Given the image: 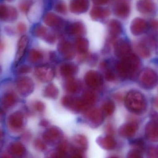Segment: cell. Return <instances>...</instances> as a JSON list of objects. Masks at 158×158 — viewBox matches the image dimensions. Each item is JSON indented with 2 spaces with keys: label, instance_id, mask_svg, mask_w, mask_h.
Segmentation results:
<instances>
[{
  "label": "cell",
  "instance_id": "obj_22",
  "mask_svg": "<svg viewBox=\"0 0 158 158\" xmlns=\"http://www.w3.org/2000/svg\"><path fill=\"white\" fill-rule=\"evenodd\" d=\"M68 143L66 141H60L56 147V152L52 154V157H64L69 151Z\"/></svg>",
  "mask_w": 158,
  "mask_h": 158
},
{
  "label": "cell",
  "instance_id": "obj_36",
  "mask_svg": "<svg viewBox=\"0 0 158 158\" xmlns=\"http://www.w3.org/2000/svg\"><path fill=\"white\" fill-rule=\"evenodd\" d=\"M27 28L26 24L23 22H19L17 25V31L20 34H23L24 32H26Z\"/></svg>",
  "mask_w": 158,
  "mask_h": 158
},
{
  "label": "cell",
  "instance_id": "obj_7",
  "mask_svg": "<svg viewBox=\"0 0 158 158\" xmlns=\"http://www.w3.org/2000/svg\"><path fill=\"white\" fill-rule=\"evenodd\" d=\"M19 13L14 6L0 4V20L6 22H13L17 19Z\"/></svg>",
  "mask_w": 158,
  "mask_h": 158
},
{
  "label": "cell",
  "instance_id": "obj_14",
  "mask_svg": "<svg viewBox=\"0 0 158 158\" xmlns=\"http://www.w3.org/2000/svg\"><path fill=\"white\" fill-rule=\"evenodd\" d=\"M28 42V38L26 35H23L19 39L18 43L17 49L15 58V64H18L25 55Z\"/></svg>",
  "mask_w": 158,
  "mask_h": 158
},
{
  "label": "cell",
  "instance_id": "obj_10",
  "mask_svg": "<svg viewBox=\"0 0 158 158\" xmlns=\"http://www.w3.org/2000/svg\"><path fill=\"white\" fill-rule=\"evenodd\" d=\"M34 88V83L28 77H22L18 80L17 88L21 95L24 96L29 95L33 92Z\"/></svg>",
  "mask_w": 158,
  "mask_h": 158
},
{
  "label": "cell",
  "instance_id": "obj_16",
  "mask_svg": "<svg viewBox=\"0 0 158 158\" xmlns=\"http://www.w3.org/2000/svg\"><path fill=\"white\" fill-rule=\"evenodd\" d=\"M98 144L103 149L111 150L116 147L117 143L111 135H108L105 136H100L97 139Z\"/></svg>",
  "mask_w": 158,
  "mask_h": 158
},
{
  "label": "cell",
  "instance_id": "obj_32",
  "mask_svg": "<svg viewBox=\"0 0 158 158\" xmlns=\"http://www.w3.org/2000/svg\"><path fill=\"white\" fill-rule=\"evenodd\" d=\"M132 145L135 147V149L141 152L144 147V143L141 139H137L133 142Z\"/></svg>",
  "mask_w": 158,
  "mask_h": 158
},
{
  "label": "cell",
  "instance_id": "obj_38",
  "mask_svg": "<svg viewBox=\"0 0 158 158\" xmlns=\"http://www.w3.org/2000/svg\"><path fill=\"white\" fill-rule=\"evenodd\" d=\"M31 70L30 67L28 66H23L20 67L18 70V72L20 74H25V73H29Z\"/></svg>",
  "mask_w": 158,
  "mask_h": 158
},
{
  "label": "cell",
  "instance_id": "obj_39",
  "mask_svg": "<svg viewBox=\"0 0 158 158\" xmlns=\"http://www.w3.org/2000/svg\"><path fill=\"white\" fill-rule=\"evenodd\" d=\"M106 130L108 134L109 135H111L113 134V133H114V130H113V128H112V126L110 125H108L106 127Z\"/></svg>",
  "mask_w": 158,
  "mask_h": 158
},
{
  "label": "cell",
  "instance_id": "obj_44",
  "mask_svg": "<svg viewBox=\"0 0 158 158\" xmlns=\"http://www.w3.org/2000/svg\"><path fill=\"white\" fill-rule=\"evenodd\" d=\"M1 135H2V132H1V130H0V138H1Z\"/></svg>",
  "mask_w": 158,
  "mask_h": 158
},
{
  "label": "cell",
  "instance_id": "obj_19",
  "mask_svg": "<svg viewBox=\"0 0 158 158\" xmlns=\"http://www.w3.org/2000/svg\"><path fill=\"white\" fill-rule=\"evenodd\" d=\"M78 71V67L73 63H66L60 67V73L63 77L66 78L73 77Z\"/></svg>",
  "mask_w": 158,
  "mask_h": 158
},
{
  "label": "cell",
  "instance_id": "obj_25",
  "mask_svg": "<svg viewBox=\"0 0 158 158\" xmlns=\"http://www.w3.org/2000/svg\"><path fill=\"white\" fill-rule=\"evenodd\" d=\"M10 151L11 154L16 156H21L25 154L26 149L21 143L16 142L11 145Z\"/></svg>",
  "mask_w": 158,
  "mask_h": 158
},
{
  "label": "cell",
  "instance_id": "obj_17",
  "mask_svg": "<svg viewBox=\"0 0 158 158\" xmlns=\"http://www.w3.org/2000/svg\"><path fill=\"white\" fill-rule=\"evenodd\" d=\"M65 89L69 93L76 94L81 89V83L79 80L73 77L66 78L64 83Z\"/></svg>",
  "mask_w": 158,
  "mask_h": 158
},
{
  "label": "cell",
  "instance_id": "obj_43",
  "mask_svg": "<svg viewBox=\"0 0 158 158\" xmlns=\"http://www.w3.org/2000/svg\"><path fill=\"white\" fill-rule=\"evenodd\" d=\"M2 110H1V109H0V116H1V115H2Z\"/></svg>",
  "mask_w": 158,
  "mask_h": 158
},
{
  "label": "cell",
  "instance_id": "obj_45",
  "mask_svg": "<svg viewBox=\"0 0 158 158\" xmlns=\"http://www.w3.org/2000/svg\"><path fill=\"white\" fill-rule=\"evenodd\" d=\"M0 45H1V40H0Z\"/></svg>",
  "mask_w": 158,
  "mask_h": 158
},
{
  "label": "cell",
  "instance_id": "obj_29",
  "mask_svg": "<svg viewBox=\"0 0 158 158\" xmlns=\"http://www.w3.org/2000/svg\"><path fill=\"white\" fill-rule=\"evenodd\" d=\"M43 56L41 53L35 50H31L29 53V60L32 63H37L42 59Z\"/></svg>",
  "mask_w": 158,
  "mask_h": 158
},
{
  "label": "cell",
  "instance_id": "obj_3",
  "mask_svg": "<svg viewBox=\"0 0 158 158\" xmlns=\"http://www.w3.org/2000/svg\"><path fill=\"white\" fill-rule=\"evenodd\" d=\"M140 85L145 89H151L156 85L158 77L156 73L150 69H145L141 71L138 77Z\"/></svg>",
  "mask_w": 158,
  "mask_h": 158
},
{
  "label": "cell",
  "instance_id": "obj_37",
  "mask_svg": "<svg viewBox=\"0 0 158 158\" xmlns=\"http://www.w3.org/2000/svg\"><path fill=\"white\" fill-rule=\"evenodd\" d=\"M148 155L150 158H158V150L156 148H151L148 150Z\"/></svg>",
  "mask_w": 158,
  "mask_h": 158
},
{
  "label": "cell",
  "instance_id": "obj_11",
  "mask_svg": "<svg viewBox=\"0 0 158 158\" xmlns=\"http://www.w3.org/2000/svg\"><path fill=\"white\" fill-rule=\"evenodd\" d=\"M145 135L149 141L158 142V120L152 119L147 123L145 128Z\"/></svg>",
  "mask_w": 158,
  "mask_h": 158
},
{
  "label": "cell",
  "instance_id": "obj_33",
  "mask_svg": "<svg viewBox=\"0 0 158 158\" xmlns=\"http://www.w3.org/2000/svg\"><path fill=\"white\" fill-rule=\"evenodd\" d=\"M35 148L38 151H44L46 149V146L45 144L40 139L35 140L34 143Z\"/></svg>",
  "mask_w": 158,
  "mask_h": 158
},
{
  "label": "cell",
  "instance_id": "obj_28",
  "mask_svg": "<svg viewBox=\"0 0 158 158\" xmlns=\"http://www.w3.org/2000/svg\"><path fill=\"white\" fill-rule=\"evenodd\" d=\"M130 51L131 48L129 45L127 43H123L118 48L117 55L123 58L130 54Z\"/></svg>",
  "mask_w": 158,
  "mask_h": 158
},
{
  "label": "cell",
  "instance_id": "obj_30",
  "mask_svg": "<svg viewBox=\"0 0 158 158\" xmlns=\"http://www.w3.org/2000/svg\"><path fill=\"white\" fill-rule=\"evenodd\" d=\"M102 68L105 70L104 74H105V78L108 81H113L115 79L116 76L115 73L113 72L112 70L110 68H107V66L106 64H104L103 66H101Z\"/></svg>",
  "mask_w": 158,
  "mask_h": 158
},
{
  "label": "cell",
  "instance_id": "obj_1",
  "mask_svg": "<svg viewBox=\"0 0 158 158\" xmlns=\"http://www.w3.org/2000/svg\"><path fill=\"white\" fill-rule=\"evenodd\" d=\"M140 65L139 58L135 55L129 54L117 64L116 70L121 78L126 79L132 77L137 71Z\"/></svg>",
  "mask_w": 158,
  "mask_h": 158
},
{
  "label": "cell",
  "instance_id": "obj_24",
  "mask_svg": "<svg viewBox=\"0 0 158 158\" xmlns=\"http://www.w3.org/2000/svg\"><path fill=\"white\" fill-rule=\"evenodd\" d=\"M44 96L51 99H56L58 97L59 91L58 88L53 83L48 84L44 91Z\"/></svg>",
  "mask_w": 158,
  "mask_h": 158
},
{
  "label": "cell",
  "instance_id": "obj_15",
  "mask_svg": "<svg viewBox=\"0 0 158 158\" xmlns=\"http://www.w3.org/2000/svg\"><path fill=\"white\" fill-rule=\"evenodd\" d=\"M147 22L141 18L135 19L131 25L132 33L135 35H139L144 33L148 29Z\"/></svg>",
  "mask_w": 158,
  "mask_h": 158
},
{
  "label": "cell",
  "instance_id": "obj_4",
  "mask_svg": "<svg viewBox=\"0 0 158 158\" xmlns=\"http://www.w3.org/2000/svg\"><path fill=\"white\" fill-rule=\"evenodd\" d=\"M62 104L66 108L75 112H81L88 108L81 98L69 96H66L62 98Z\"/></svg>",
  "mask_w": 158,
  "mask_h": 158
},
{
  "label": "cell",
  "instance_id": "obj_41",
  "mask_svg": "<svg viewBox=\"0 0 158 158\" xmlns=\"http://www.w3.org/2000/svg\"><path fill=\"white\" fill-rule=\"evenodd\" d=\"M151 25L155 28H158V21H154L151 23Z\"/></svg>",
  "mask_w": 158,
  "mask_h": 158
},
{
  "label": "cell",
  "instance_id": "obj_2",
  "mask_svg": "<svg viewBox=\"0 0 158 158\" xmlns=\"http://www.w3.org/2000/svg\"><path fill=\"white\" fill-rule=\"evenodd\" d=\"M126 108L135 114L143 113L146 108V102L142 94L137 91L129 92L125 98Z\"/></svg>",
  "mask_w": 158,
  "mask_h": 158
},
{
  "label": "cell",
  "instance_id": "obj_13",
  "mask_svg": "<svg viewBox=\"0 0 158 158\" xmlns=\"http://www.w3.org/2000/svg\"><path fill=\"white\" fill-rule=\"evenodd\" d=\"M24 123V116L19 112H16L11 114L8 119L9 127L13 130H19L22 129Z\"/></svg>",
  "mask_w": 158,
  "mask_h": 158
},
{
  "label": "cell",
  "instance_id": "obj_9",
  "mask_svg": "<svg viewBox=\"0 0 158 158\" xmlns=\"http://www.w3.org/2000/svg\"><path fill=\"white\" fill-rule=\"evenodd\" d=\"M63 133L59 128L53 126L46 130L43 135L45 143L48 144L58 143L63 138Z\"/></svg>",
  "mask_w": 158,
  "mask_h": 158
},
{
  "label": "cell",
  "instance_id": "obj_42",
  "mask_svg": "<svg viewBox=\"0 0 158 158\" xmlns=\"http://www.w3.org/2000/svg\"><path fill=\"white\" fill-rule=\"evenodd\" d=\"M6 2H13L14 0H5Z\"/></svg>",
  "mask_w": 158,
  "mask_h": 158
},
{
  "label": "cell",
  "instance_id": "obj_12",
  "mask_svg": "<svg viewBox=\"0 0 158 158\" xmlns=\"http://www.w3.org/2000/svg\"><path fill=\"white\" fill-rule=\"evenodd\" d=\"M138 129L137 123L131 122L122 125L119 129L118 132L122 137L131 138L135 134Z\"/></svg>",
  "mask_w": 158,
  "mask_h": 158
},
{
  "label": "cell",
  "instance_id": "obj_35",
  "mask_svg": "<svg viewBox=\"0 0 158 158\" xmlns=\"http://www.w3.org/2000/svg\"><path fill=\"white\" fill-rule=\"evenodd\" d=\"M34 108L39 112H43L45 109V105L43 102L37 101L34 104Z\"/></svg>",
  "mask_w": 158,
  "mask_h": 158
},
{
  "label": "cell",
  "instance_id": "obj_18",
  "mask_svg": "<svg viewBox=\"0 0 158 158\" xmlns=\"http://www.w3.org/2000/svg\"><path fill=\"white\" fill-rule=\"evenodd\" d=\"M72 147L74 149L84 151L86 150L88 147V141L87 138L82 135H77L72 138Z\"/></svg>",
  "mask_w": 158,
  "mask_h": 158
},
{
  "label": "cell",
  "instance_id": "obj_27",
  "mask_svg": "<svg viewBox=\"0 0 158 158\" xmlns=\"http://www.w3.org/2000/svg\"><path fill=\"white\" fill-rule=\"evenodd\" d=\"M135 50L137 54L143 58H148L150 56V50L143 44L140 43L137 44L135 47Z\"/></svg>",
  "mask_w": 158,
  "mask_h": 158
},
{
  "label": "cell",
  "instance_id": "obj_5",
  "mask_svg": "<svg viewBox=\"0 0 158 158\" xmlns=\"http://www.w3.org/2000/svg\"><path fill=\"white\" fill-rule=\"evenodd\" d=\"M85 114V117L93 128H98L104 122V114L102 110L99 109H86Z\"/></svg>",
  "mask_w": 158,
  "mask_h": 158
},
{
  "label": "cell",
  "instance_id": "obj_20",
  "mask_svg": "<svg viewBox=\"0 0 158 158\" xmlns=\"http://www.w3.org/2000/svg\"><path fill=\"white\" fill-rule=\"evenodd\" d=\"M138 11L144 14L153 13L155 10V6L152 2L148 0H140L137 3Z\"/></svg>",
  "mask_w": 158,
  "mask_h": 158
},
{
  "label": "cell",
  "instance_id": "obj_40",
  "mask_svg": "<svg viewBox=\"0 0 158 158\" xmlns=\"http://www.w3.org/2000/svg\"><path fill=\"white\" fill-rule=\"evenodd\" d=\"M49 122L47 121L46 120H43L41 121L40 123V125L43 127H47L49 125Z\"/></svg>",
  "mask_w": 158,
  "mask_h": 158
},
{
  "label": "cell",
  "instance_id": "obj_8",
  "mask_svg": "<svg viewBox=\"0 0 158 158\" xmlns=\"http://www.w3.org/2000/svg\"><path fill=\"white\" fill-rule=\"evenodd\" d=\"M85 81L86 85L93 89H99L103 84L102 75L95 70H89L85 76Z\"/></svg>",
  "mask_w": 158,
  "mask_h": 158
},
{
  "label": "cell",
  "instance_id": "obj_23",
  "mask_svg": "<svg viewBox=\"0 0 158 158\" xmlns=\"http://www.w3.org/2000/svg\"><path fill=\"white\" fill-rule=\"evenodd\" d=\"M17 101L16 96L12 93H8L3 96L1 100V104L3 107L9 109L13 107Z\"/></svg>",
  "mask_w": 158,
  "mask_h": 158
},
{
  "label": "cell",
  "instance_id": "obj_46",
  "mask_svg": "<svg viewBox=\"0 0 158 158\" xmlns=\"http://www.w3.org/2000/svg\"></svg>",
  "mask_w": 158,
  "mask_h": 158
},
{
  "label": "cell",
  "instance_id": "obj_21",
  "mask_svg": "<svg viewBox=\"0 0 158 158\" xmlns=\"http://www.w3.org/2000/svg\"><path fill=\"white\" fill-rule=\"evenodd\" d=\"M81 99L88 108L89 107L93 106L96 103L98 96L94 92L88 90L84 92Z\"/></svg>",
  "mask_w": 158,
  "mask_h": 158
},
{
  "label": "cell",
  "instance_id": "obj_6",
  "mask_svg": "<svg viewBox=\"0 0 158 158\" xmlns=\"http://www.w3.org/2000/svg\"><path fill=\"white\" fill-rule=\"evenodd\" d=\"M34 75L43 83L52 81L55 75L54 69L48 65H43L36 67L34 70Z\"/></svg>",
  "mask_w": 158,
  "mask_h": 158
},
{
  "label": "cell",
  "instance_id": "obj_31",
  "mask_svg": "<svg viewBox=\"0 0 158 158\" xmlns=\"http://www.w3.org/2000/svg\"><path fill=\"white\" fill-rule=\"evenodd\" d=\"M32 4L33 2L31 0H22L19 2V9L23 13H27L29 11Z\"/></svg>",
  "mask_w": 158,
  "mask_h": 158
},
{
  "label": "cell",
  "instance_id": "obj_26",
  "mask_svg": "<svg viewBox=\"0 0 158 158\" xmlns=\"http://www.w3.org/2000/svg\"><path fill=\"white\" fill-rule=\"evenodd\" d=\"M115 105L111 100H107L104 103L102 106V111L104 115L110 116L115 111Z\"/></svg>",
  "mask_w": 158,
  "mask_h": 158
},
{
  "label": "cell",
  "instance_id": "obj_34",
  "mask_svg": "<svg viewBox=\"0 0 158 158\" xmlns=\"http://www.w3.org/2000/svg\"><path fill=\"white\" fill-rule=\"evenodd\" d=\"M127 157L130 158H142L143 156L141 155V152L139 150L134 149L133 150H131L128 153Z\"/></svg>",
  "mask_w": 158,
  "mask_h": 158
}]
</instances>
